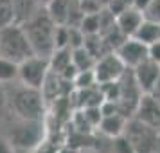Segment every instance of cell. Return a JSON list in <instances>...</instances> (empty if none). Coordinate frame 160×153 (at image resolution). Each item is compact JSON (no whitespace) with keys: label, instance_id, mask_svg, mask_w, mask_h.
<instances>
[{"label":"cell","instance_id":"1","mask_svg":"<svg viewBox=\"0 0 160 153\" xmlns=\"http://www.w3.org/2000/svg\"><path fill=\"white\" fill-rule=\"evenodd\" d=\"M56 27L58 25L52 22V18L45 11V8L40 9L29 22L23 23V29L27 33V38L32 45L34 54L43 56V58H51V54L56 51V43H54Z\"/></svg>","mask_w":160,"mask_h":153},{"label":"cell","instance_id":"2","mask_svg":"<svg viewBox=\"0 0 160 153\" xmlns=\"http://www.w3.org/2000/svg\"><path fill=\"white\" fill-rule=\"evenodd\" d=\"M0 56L22 63L23 59L34 56L27 33L20 23H11L0 29Z\"/></svg>","mask_w":160,"mask_h":153},{"label":"cell","instance_id":"3","mask_svg":"<svg viewBox=\"0 0 160 153\" xmlns=\"http://www.w3.org/2000/svg\"><path fill=\"white\" fill-rule=\"evenodd\" d=\"M45 103L47 99L40 88L25 87V85L15 90L11 97L13 110L23 121H42L45 115Z\"/></svg>","mask_w":160,"mask_h":153},{"label":"cell","instance_id":"4","mask_svg":"<svg viewBox=\"0 0 160 153\" xmlns=\"http://www.w3.org/2000/svg\"><path fill=\"white\" fill-rule=\"evenodd\" d=\"M124 135L131 140V144L137 153H157L158 151V140H160V131L144 124L135 117H130V121L126 124Z\"/></svg>","mask_w":160,"mask_h":153},{"label":"cell","instance_id":"5","mask_svg":"<svg viewBox=\"0 0 160 153\" xmlns=\"http://www.w3.org/2000/svg\"><path fill=\"white\" fill-rule=\"evenodd\" d=\"M49 72H51L49 58H43V56L34 54V56L23 59L22 63H20L18 79L22 81L25 87H32V88H40L42 90Z\"/></svg>","mask_w":160,"mask_h":153},{"label":"cell","instance_id":"6","mask_svg":"<svg viewBox=\"0 0 160 153\" xmlns=\"http://www.w3.org/2000/svg\"><path fill=\"white\" fill-rule=\"evenodd\" d=\"M128 70V67L122 63V59L117 56L115 51L106 52L104 56L95 61L94 72L97 78V83H112V81H119L124 76V72Z\"/></svg>","mask_w":160,"mask_h":153},{"label":"cell","instance_id":"7","mask_svg":"<svg viewBox=\"0 0 160 153\" xmlns=\"http://www.w3.org/2000/svg\"><path fill=\"white\" fill-rule=\"evenodd\" d=\"M117 56L122 59V63L128 69H135L142 61L148 59V45L142 43L135 36H128L122 43L115 49Z\"/></svg>","mask_w":160,"mask_h":153},{"label":"cell","instance_id":"8","mask_svg":"<svg viewBox=\"0 0 160 153\" xmlns=\"http://www.w3.org/2000/svg\"><path fill=\"white\" fill-rule=\"evenodd\" d=\"M133 117L160 131V99L153 97L151 94H142Z\"/></svg>","mask_w":160,"mask_h":153},{"label":"cell","instance_id":"9","mask_svg":"<svg viewBox=\"0 0 160 153\" xmlns=\"http://www.w3.org/2000/svg\"><path fill=\"white\" fill-rule=\"evenodd\" d=\"M131 70H133V76H135L138 87H140V90H142L144 94H148V92L151 90L153 85H155L157 79L160 78V65L157 61L149 59V58L146 59V61H142L138 67L131 69Z\"/></svg>","mask_w":160,"mask_h":153},{"label":"cell","instance_id":"10","mask_svg":"<svg viewBox=\"0 0 160 153\" xmlns=\"http://www.w3.org/2000/svg\"><path fill=\"white\" fill-rule=\"evenodd\" d=\"M144 20H146L144 11L133 8V6L126 8L124 11H121L119 15H115L117 27L122 31L126 36H133V34L137 33V29L140 27V23L144 22Z\"/></svg>","mask_w":160,"mask_h":153},{"label":"cell","instance_id":"11","mask_svg":"<svg viewBox=\"0 0 160 153\" xmlns=\"http://www.w3.org/2000/svg\"><path fill=\"white\" fill-rule=\"evenodd\" d=\"M42 128H43L42 121H23V126L18 128L15 135V146L31 150L32 146H36L40 142Z\"/></svg>","mask_w":160,"mask_h":153},{"label":"cell","instance_id":"12","mask_svg":"<svg viewBox=\"0 0 160 153\" xmlns=\"http://www.w3.org/2000/svg\"><path fill=\"white\" fill-rule=\"evenodd\" d=\"M128 121H130V117L124 115L122 112H113V114H108V115H102L101 123H99V130L104 135L115 139L126 131Z\"/></svg>","mask_w":160,"mask_h":153},{"label":"cell","instance_id":"13","mask_svg":"<svg viewBox=\"0 0 160 153\" xmlns=\"http://www.w3.org/2000/svg\"><path fill=\"white\" fill-rule=\"evenodd\" d=\"M72 4L74 0H52L51 4L45 6V11L49 13V16L56 25H68Z\"/></svg>","mask_w":160,"mask_h":153},{"label":"cell","instance_id":"14","mask_svg":"<svg viewBox=\"0 0 160 153\" xmlns=\"http://www.w3.org/2000/svg\"><path fill=\"white\" fill-rule=\"evenodd\" d=\"M11 4H13V11H15V23H20V25L29 22L42 9L38 0H11Z\"/></svg>","mask_w":160,"mask_h":153},{"label":"cell","instance_id":"15","mask_svg":"<svg viewBox=\"0 0 160 153\" xmlns=\"http://www.w3.org/2000/svg\"><path fill=\"white\" fill-rule=\"evenodd\" d=\"M49 63H51V70H52V72L63 76V74L67 72V69L74 65V63H72V49H70V47L56 49V51L51 54Z\"/></svg>","mask_w":160,"mask_h":153},{"label":"cell","instance_id":"16","mask_svg":"<svg viewBox=\"0 0 160 153\" xmlns=\"http://www.w3.org/2000/svg\"><path fill=\"white\" fill-rule=\"evenodd\" d=\"M133 36L140 40L142 43L146 45H151L153 42L160 40V23L158 22H153L149 18H146L144 22L140 23V27L137 29V33Z\"/></svg>","mask_w":160,"mask_h":153},{"label":"cell","instance_id":"17","mask_svg":"<svg viewBox=\"0 0 160 153\" xmlns=\"http://www.w3.org/2000/svg\"><path fill=\"white\" fill-rule=\"evenodd\" d=\"M67 79H63L59 74L56 72H49V76H47V79H45L43 87H42V92H43L45 99L47 101H52V99H58L59 95H61V90H63V83H65Z\"/></svg>","mask_w":160,"mask_h":153},{"label":"cell","instance_id":"18","mask_svg":"<svg viewBox=\"0 0 160 153\" xmlns=\"http://www.w3.org/2000/svg\"><path fill=\"white\" fill-rule=\"evenodd\" d=\"M95 61H97V58L85 45L78 47V49H72V63L78 70H92L95 67Z\"/></svg>","mask_w":160,"mask_h":153},{"label":"cell","instance_id":"19","mask_svg":"<svg viewBox=\"0 0 160 153\" xmlns=\"http://www.w3.org/2000/svg\"><path fill=\"white\" fill-rule=\"evenodd\" d=\"M18 70H20V63L0 56V83H11L18 79Z\"/></svg>","mask_w":160,"mask_h":153},{"label":"cell","instance_id":"20","mask_svg":"<svg viewBox=\"0 0 160 153\" xmlns=\"http://www.w3.org/2000/svg\"><path fill=\"white\" fill-rule=\"evenodd\" d=\"M79 27L87 36H90V34H101V11L85 15L81 18Z\"/></svg>","mask_w":160,"mask_h":153},{"label":"cell","instance_id":"21","mask_svg":"<svg viewBox=\"0 0 160 153\" xmlns=\"http://www.w3.org/2000/svg\"><path fill=\"white\" fill-rule=\"evenodd\" d=\"M74 87L76 90H81V88H92L95 85H99L97 83V78H95V72L94 69L92 70H79V72L76 74V78H74Z\"/></svg>","mask_w":160,"mask_h":153},{"label":"cell","instance_id":"22","mask_svg":"<svg viewBox=\"0 0 160 153\" xmlns=\"http://www.w3.org/2000/svg\"><path fill=\"white\" fill-rule=\"evenodd\" d=\"M15 23V11L11 0H0V29Z\"/></svg>","mask_w":160,"mask_h":153},{"label":"cell","instance_id":"23","mask_svg":"<svg viewBox=\"0 0 160 153\" xmlns=\"http://www.w3.org/2000/svg\"><path fill=\"white\" fill-rule=\"evenodd\" d=\"M113 151L115 153H137L133 144H131V140L124 133L113 139Z\"/></svg>","mask_w":160,"mask_h":153},{"label":"cell","instance_id":"24","mask_svg":"<svg viewBox=\"0 0 160 153\" xmlns=\"http://www.w3.org/2000/svg\"><path fill=\"white\" fill-rule=\"evenodd\" d=\"M144 15H146V18L160 23V0H151V4L144 11Z\"/></svg>","mask_w":160,"mask_h":153},{"label":"cell","instance_id":"25","mask_svg":"<svg viewBox=\"0 0 160 153\" xmlns=\"http://www.w3.org/2000/svg\"><path fill=\"white\" fill-rule=\"evenodd\" d=\"M148 58L153 59V61H157L160 65V40L153 42L151 45H148Z\"/></svg>","mask_w":160,"mask_h":153},{"label":"cell","instance_id":"26","mask_svg":"<svg viewBox=\"0 0 160 153\" xmlns=\"http://www.w3.org/2000/svg\"><path fill=\"white\" fill-rule=\"evenodd\" d=\"M0 153H15V144H11V140L0 137Z\"/></svg>","mask_w":160,"mask_h":153},{"label":"cell","instance_id":"27","mask_svg":"<svg viewBox=\"0 0 160 153\" xmlns=\"http://www.w3.org/2000/svg\"><path fill=\"white\" fill-rule=\"evenodd\" d=\"M149 4H151V0H133V8L140 9V11H146L149 8Z\"/></svg>","mask_w":160,"mask_h":153},{"label":"cell","instance_id":"28","mask_svg":"<svg viewBox=\"0 0 160 153\" xmlns=\"http://www.w3.org/2000/svg\"><path fill=\"white\" fill-rule=\"evenodd\" d=\"M148 94H151L153 97H157V99H160V78L157 79V83L153 85V88L148 92Z\"/></svg>","mask_w":160,"mask_h":153},{"label":"cell","instance_id":"29","mask_svg":"<svg viewBox=\"0 0 160 153\" xmlns=\"http://www.w3.org/2000/svg\"><path fill=\"white\" fill-rule=\"evenodd\" d=\"M38 2H40V6H42V8H45L47 4H51L52 0H38Z\"/></svg>","mask_w":160,"mask_h":153},{"label":"cell","instance_id":"30","mask_svg":"<svg viewBox=\"0 0 160 153\" xmlns=\"http://www.w3.org/2000/svg\"><path fill=\"white\" fill-rule=\"evenodd\" d=\"M97 2L101 4L102 8H106V6H108V4H110V0H97Z\"/></svg>","mask_w":160,"mask_h":153}]
</instances>
